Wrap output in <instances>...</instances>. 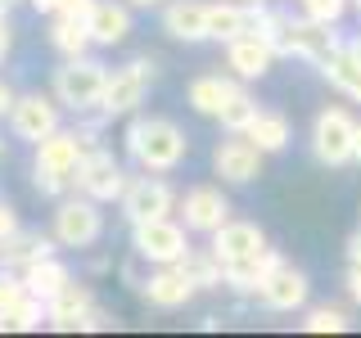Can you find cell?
Masks as SVG:
<instances>
[{"instance_id":"obj_12","label":"cell","mask_w":361,"mask_h":338,"mask_svg":"<svg viewBox=\"0 0 361 338\" xmlns=\"http://www.w3.org/2000/svg\"><path fill=\"white\" fill-rule=\"evenodd\" d=\"M262 167H267V154L244 131H226V140H217V149H212V172L226 185H253L262 176Z\"/></svg>"},{"instance_id":"obj_44","label":"cell","mask_w":361,"mask_h":338,"mask_svg":"<svg viewBox=\"0 0 361 338\" xmlns=\"http://www.w3.org/2000/svg\"><path fill=\"white\" fill-rule=\"evenodd\" d=\"M353 163H361V122H357V154H353Z\"/></svg>"},{"instance_id":"obj_4","label":"cell","mask_w":361,"mask_h":338,"mask_svg":"<svg viewBox=\"0 0 361 338\" xmlns=\"http://www.w3.org/2000/svg\"><path fill=\"white\" fill-rule=\"evenodd\" d=\"M271 45L280 50V59H307V63L321 68L343 41H338V32L330 23H316L307 14H285L280 27H276V37H271Z\"/></svg>"},{"instance_id":"obj_40","label":"cell","mask_w":361,"mask_h":338,"mask_svg":"<svg viewBox=\"0 0 361 338\" xmlns=\"http://www.w3.org/2000/svg\"><path fill=\"white\" fill-rule=\"evenodd\" d=\"M348 298L361 307V266H348Z\"/></svg>"},{"instance_id":"obj_16","label":"cell","mask_w":361,"mask_h":338,"mask_svg":"<svg viewBox=\"0 0 361 338\" xmlns=\"http://www.w3.org/2000/svg\"><path fill=\"white\" fill-rule=\"evenodd\" d=\"M276 45L267 37H257V32H244V37L226 41V68H231L240 82H262V77L276 68Z\"/></svg>"},{"instance_id":"obj_31","label":"cell","mask_w":361,"mask_h":338,"mask_svg":"<svg viewBox=\"0 0 361 338\" xmlns=\"http://www.w3.org/2000/svg\"><path fill=\"white\" fill-rule=\"evenodd\" d=\"M257 118V99L248 95V90L240 86L231 99H226V108L217 113V122H221V131H248V122Z\"/></svg>"},{"instance_id":"obj_37","label":"cell","mask_w":361,"mask_h":338,"mask_svg":"<svg viewBox=\"0 0 361 338\" xmlns=\"http://www.w3.org/2000/svg\"><path fill=\"white\" fill-rule=\"evenodd\" d=\"M95 0H59V14H73V18H90Z\"/></svg>"},{"instance_id":"obj_25","label":"cell","mask_w":361,"mask_h":338,"mask_svg":"<svg viewBox=\"0 0 361 338\" xmlns=\"http://www.w3.org/2000/svg\"><path fill=\"white\" fill-rule=\"evenodd\" d=\"M248 140L257 144L267 158L271 154H280V149H289V140H293V127H289V118L280 108H257V118L248 122Z\"/></svg>"},{"instance_id":"obj_30","label":"cell","mask_w":361,"mask_h":338,"mask_svg":"<svg viewBox=\"0 0 361 338\" xmlns=\"http://www.w3.org/2000/svg\"><path fill=\"white\" fill-rule=\"evenodd\" d=\"M5 325H9V334H37L41 325H50V311H45V302L37 293H27L14 311H5Z\"/></svg>"},{"instance_id":"obj_35","label":"cell","mask_w":361,"mask_h":338,"mask_svg":"<svg viewBox=\"0 0 361 338\" xmlns=\"http://www.w3.org/2000/svg\"><path fill=\"white\" fill-rule=\"evenodd\" d=\"M113 325H118V320H113L104 307H90L86 320H82V334H104V330H113Z\"/></svg>"},{"instance_id":"obj_42","label":"cell","mask_w":361,"mask_h":338,"mask_svg":"<svg viewBox=\"0 0 361 338\" xmlns=\"http://www.w3.org/2000/svg\"><path fill=\"white\" fill-rule=\"evenodd\" d=\"M348 262H353V266H361V230L353 234V239H348Z\"/></svg>"},{"instance_id":"obj_15","label":"cell","mask_w":361,"mask_h":338,"mask_svg":"<svg viewBox=\"0 0 361 338\" xmlns=\"http://www.w3.org/2000/svg\"><path fill=\"white\" fill-rule=\"evenodd\" d=\"M135 293H140V302H149L154 311H180L199 289L190 284V275L180 266H154L149 275L140 280V289H135Z\"/></svg>"},{"instance_id":"obj_6","label":"cell","mask_w":361,"mask_h":338,"mask_svg":"<svg viewBox=\"0 0 361 338\" xmlns=\"http://www.w3.org/2000/svg\"><path fill=\"white\" fill-rule=\"evenodd\" d=\"M357 154V118L343 104H330L312 122V158L321 167H348Z\"/></svg>"},{"instance_id":"obj_21","label":"cell","mask_w":361,"mask_h":338,"mask_svg":"<svg viewBox=\"0 0 361 338\" xmlns=\"http://www.w3.org/2000/svg\"><path fill=\"white\" fill-rule=\"evenodd\" d=\"M59 239L54 234H41V230H14L0 239V270H27L32 262L41 257H54Z\"/></svg>"},{"instance_id":"obj_11","label":"cell","mask_w":361,"mask_h":338,"mask_svg":"<svg viewBox=\"0 0 361 338\" xmlns=\"http://www.w3.org/2000/svg\"><path fill=\"white\" fill-rule=\"evenodd\" d=\"M127 185H131V176H127V167H122V158H113L104 144L90 149L82 158V167H77V176H73V189H82V194L95 199V203H118Z\"/></svg>"},{"instance_id":"obj_9","label":"cell","mask_w":361,"mask_h":338,"mask_svg":"<svg viewBox=\"0 0 361 338\" xmlns=\"http://www.w3.org/2000/svg\"><path fill=\"white\" fill-rule=\"evenodd\" d=\"M9 135L14 140H23V144H37L45 140V135H54L63 127V104L54 99V90L50 95H41V90H27V95H18L14 99V108H9Z\"/></svg>"},{"instance_id":"obj_24","label":"cell","mask_w":361,"mask_h":338,"mask_svg":"<svg viewBox=\"0 0 361 338\" xmlns=\"http://www.w3.org/2000/svg\"><path fill=\"white\" fill-rule=\"evenodd\" d=\"M45 41H50L54 54H63V59H77V54H90V27L86 18H73V14H50V32H45Z\"/></svg>"},{"instance_id":"obj_7","label":"cell","mask_w":361,"mask_h":338,"mask_svg":"<svg viewBox=\"0 0 361 338\" xmlns=\"http://www.w3.org/2000/svg\"><path fill=\"white\" fill-rule=\"evenodd\" d=\"M154 77H158V63L149 54H135L127 68H113L109 86H104V99H99V113H104V118H131V113L145 104Z\"/></svg>"},{"instance_id":"obj_39","label":"cell","mask_w":361,"mask_h":338,"mask_svg":"<svg viewBox=\"0 0 361 338\" xmlns=\"http://www.w3.org/2000/svg\"><path fill=\"white\" fill-rule=\"evenodd\" d=\"M14 99H18V90L0 77V118H9V108H14Z\"/></svg>"},{"instance_id":"obj_27","label":"cell","mask_w":361,"mask_h":338,"mask_svg":"<svg viewBox=\"0 0 361 338\" xmlns=\"http://www.w3.org/2000/svg\"><path fill=\"white\" fill-rule=\"evenodd\" d=\"M176 266L190 275L195 289H226V266H221V257L212 253V248H190Z\"/></svg>"},{"instance_id":"obj_36","label":"cell","mask_w":361,"mask_h":338,"mask_svg":"<svg viewBox=\"0 0 361 338\" xmlns=\"http://www.w3.org/2000/svg\"><path fill=\"white\" fill-rule=\"evenodd\" d=\"M14 230H23V221H18V208H14V203H5V199H0V239H5V234H14Z\"/></svg>"},{"instance_id":"obj_26","label":"cell","mask_w":361,"mask_h":338,"mask_svg":"<svg viewBox=\"0 0 361 338\" xmlns=\"http://www.w3.org/2000/svg\"><path fill=\"white\" fill-rule=\"evenodd\" d=\"M276 262H280L276 248H267V253H257V257H244V262H231V266H226V289H235V293H257Z\"/></svg>"},{"instance_id":"obj_13","label":"cell","mask_w":361,"mask_h":338,"mask_svg":"<svg viewBox=\"0 0 361 338\" xmlns=\"http://www.w3.org/2000/svg\"><path fill=\"white\" fill-rule=\"evenodd\" d=\"M180 221H185L190 234H217L226 221H231V199L221 194V185H190L176 203Z\"/></svg>"},{"instance_id":"obj_29","label":"cell","mask_w":361,"mask_h":338,"mask_svg":"<svg viewBox=\"0 0 361 338\" xmlns=\"http://www.w3.org/2000/svg\"><path fill=\"white\" fill-rule=\"evenodd\" d=\"M208 37L221 45L244 37V0H212L208 5Z\"/></svg>"},{"instance_id":"obj_17","label":"cell","mask_w":361,"mask_h":338,"mask_svg":"<svg viewBox=\"0 0 361 338\" xmlns=\"http://www.w3.org/2000/svg\"><path fill=\"white\" fill-rule=\"evenodd\" d=\"M212 253L221 257V266H231V262H244V257H257V253H267V230L257 221H226L217 234H212Z\"/></svg>"},{"instance_id":"obj_19","label":"cell","mask_w":361,"mask_h":338,"mask_svg":"<svg viewBox=\"0 0 361 338\" xmlns=\"http://www.w3.org/2000/svg\"><path fill=\"white\" fill-rule=\"evenodd\" d=\"M90 307H95V293H90V284L68 280V284L54 293L50 302H45V311H50V330H59V334H82V320H86Z\"/></svg>"},{"instance_id":"obj_33","label":"cell","mask_w":361,"mask_h":338,"mask_svg":"<svg viewBox=\"0 0 361 338\" xmlns=\"http://www.w3.org/2000/svg\"><path fill=\"white\" fill-rule=\"evenodd\" d=\"M298 9L316 23H330V27H338L343 23V14L353 9V0H298Z\"/></svg>"},{"instance_id":"obj_47","label":"cell","mask_w":361,"mask_h":338,"mask_svg":"<svg viewBox=\"0 0 361 338\" xmlns=\"http://www.w3.org/2000/svg\"><path fill=\"white\" fill-rule=\"evenodd\" d=\"M353 9H357V14H361V0H353Z\"/></svg>"},{"instance_id":"obj_10","label":"cell","mask_w":361,"mask_h":338,"mask_svg":"<svg viewBox=\"0 0 361 338\" xmlns=\"http://www.w3.org/2000/svg\"><path fill=\"white\" fill-rule=\"evenodd\" d=\"M176 189L163 180V172H145V176H131V185L122 189L118 208L127 225H140V221H158V217H172L176 212Z\"/></svg>"},{"instance_id":"obj_23","label":"cell","mask_w":361,"mask_h":338,"mask_svg":"<svg viewBox=\"0 0 361 338\" xmlns=\"http://www.w3.org/2000/svg\"><path fill=\"white\" fill-rule=\"evenodd\" d=\"M321 77L330 82L338 95L361 99V41H343L330 59L321 63Z\"/></svg>"},{"instance_id":"obj_2","label":"cell","mask_w":361,"mask_h":338,"mask_svg":"<svg viewBox=\"0 0 361 338\" xmlns=\"http://www.w3.org/2000/svg\"><path fill=\"white\" fill-rule=\"evenodd\" d=\"M86 154H90V144L77 135V127H59L54 135H45L37 144V154H32V189L45 199L73 194V176Z\"/></svg>"},{"instance_id":"obj_20","label":"cell","mask_w":361,"mask_h":338,"mask_svg":"<svg viewBox=\"0 0 361 338\" xmlns=\"http://www.w3.org/2000/svg\"><path fill=\"white\" fill-rule=\"evenodd\" d=\"M244 82L235 73H199L195 82L185 86V104L199 113V118H217V113L226 108V99L235 95Z\"/></svg>"},{"instance_id":"obj_34","label":"cell","mask_w":361,"mask_h":338,"mask_svg":"<svg viewBox=\"0 0 361 338\" xmlns=\"http://www.w3.org/2000/svg\"><path fill=\"white\" fill-rule=\"evenodd\" d=\"M23 298H27L23 270H0V315H5V311H14Z\"/></svg>"},{"instance_id":"obj_5","label":"cell","mask_w":361,"mask_h":338,"mask_svg":"<svg viewBox=\"0 0 361 338\" xmlns=\"http://www.w3.org/2000/svg\"><path fill=\"white\" fill-rule=\"evenodd\" d=\"M104 203L86 199L82 189H73V194L54 199V212H50V234L59 239V248H90L99 244V234H104Z\"/></svg>"},{"instance_id":"obj_3","label":"cell","mask_w":361,"mask_h":338,"mask_svg":"<svg viewBox=\"0 0 361 338\" xmlns=\"http://www.w3.org/2000/svg\"><path fill=\"white\" fill-rule=\"evenodd\" d=\"M104 86H109V68L90 54H77V59H63L50 77V90L54 99L63 104V113H99V99H104Z\"/></svg>"},{"instance_id":"obj_43","label":"cell","mask_w":361,"mask_h":338,"mask_svg":"<svg viewBox=\"0 0 361 338\" xmlns=\"http://www.w3.org/2000/svg\"><path fill=\"white\" fill-rule=\"evenodd\" d=\"M127 5H131V9H163L167 0H127Z\"/></svg>"},{"instance_id":"obj_22","label":"cell","mask_w":361,"mask_h":338,"mask_svg":"<svg viewBox=\"0 0 361 338\" xmlns=\"http://www.w3.org/2000/svg\"><path fill=\"white\" fill-rule=\"evenodd\" d=\"M86 27H90V41L99 50H113V45H122L131 37V5L127 0H95Z\"/></svg>"},{"instance_id":"obj_28","label":"cell","mask_w":361,"mask_h":338,"mask_svg":"<svg viewBox=\"0 0 361 338\" xmlns=\"http://www.w3.org/2000/svg\"><path fill=\"white\" fill-rule=\"evenodd\" d=\"M68 280H73V270H68L59 257H41V262H32L27 270H23V284H27V293H37L41 302H50Z\"/></svg>"},{"instance_id":"obj_18","label":"cell","mask_w":361,"mask_h":338,"mask_svg":"<svg viewBox=\"0 0 361 338\" xmlns=\"http://www.w3.org/2000/svg\"><path fill=\"white\" fill-rule=\"evenodd\" d=\"M208 5L212 0H167L163 5V32L172 41H185V45L212 41L208 37Z\"/></svg>"},{"instance_id":"obj_14","label":"cell","mask_w":361,"mask_h":338,"mask_svg":"<svg viewBox=\"0 0 361 338\" xmlns=\"http://www.w3.org/2000/svg\"><path fill=\"white\" fill-rule=\"evenodd\" d=\"M253 298L262 302L267 311H302V307H307V298H312V280L302 275L293 262H285V257H280Z\"/></svg>"},{"instance_id":"obj_8","label":"cell","mask_w":361,"mask_h":338,"mask_svg":"<svg viewBox=\"0 0 361 338\" xmlns=\"http://www.w3.org/2000/svg\"><path fill=\"white\" fill-rule=\"evenodd\" d=\"M131 253H135V262H149V266H176L180 257L190 253V230H185V221L158 217V221L131 225Z\"/></svg>"},{"instance_id":"obj_38","label":"cell","mask_w":361,"mask_h":338,"mask_svg":"<svg viewBox=\"0 0 361 338\" xmlns=\"http://www.w3.org/2000/svg\"><path fill=\"white\" fill-rule=\"evenodd\" d=\"M9 50H14V27H9V14H0V63L9 59Z\"/></svg>"},{"instance_id":"obj_1","label":"cell","mask_w":361,"mask_h":338,"mask_svg":"<svg viewBox=\"0 0 361 338\" xmlns=\"http://www.w3.org/2000/svg\"><path fill=\"white\" fill-rule=\"evenodd\" d=\"M122 144H127V158L140 172H163V176L176 172L190 154V135L172 118H131Z\"/></svg>"},{"instance_id":"obj_48","label":"cell","mask_w":361,"mask_h":338,"mask_svg":"<svg viewBox=\"0 0 361 338\" xmlns=\"http://www.w3.org/2000/svg\"><path fill=\"white\" fill-rule=\"evenodd\" d=\"M0 158H5V140H0Z\"/></svg>"},{"instance_id":"obj_45","label":"cell","mask_w":361,"mask_h":338,"mask_svg":"<svg viewBox=\"0 0 361 338\" xmlns=\"http://www.w3.org/2000/svg\"><path fill=\"white\" fill-rule=\"evenodd\" d=\"M0 14H9V0H0Z\"/></svg>"},{"instance_id":"obj_49","label":"cell","mask_w":361,"mask_h":338,"mask_svg":"<svg viewBox=\"0 0 361 338\" xmlns=\"http://www.w3.org/2000/svg\"><path fill=\"white\" fill-rule=\"evenodd\" d=\"M9 5H18V0H9Z\"/></svg>"},{"instance_id":"obj_46","label":"cell","mask_w":361,"mask_h":338,"mask_svg":"<svg viewBox=\"0 0 361 338\" xmlns=\"http://www.w3.org/2000/svg\"><path fill=\"white\" fill-rule=\"evenodd\" d=\"M244 5H267V0H244Z\"/></svg>"},{"instance_id":"obj_41","label":"cell","mask_w":361,"mask_h":338,"mask_svg":"<svg viewBox=\"0 0 361 338\" xmlns=\"http://www.w3.org/2000/svg\"><path fill=\"white\" fill-rule=\"evenodd\" d=\"M27 5L37 9V14H45V18H50V14H59V0H27Z\"/></svg>"},{"instance_id":"obj_32","label":"cell","mask_w":361,"mask_h":338,"mask_svg":"<svg viewBox=\"0 0 361 338\" xmlns=\"http://www.w3.org/2000/svg\"><path fill=\"white\" fill-rule=\"evenodd\" d=\"M302 330L307 334H348L353 320H348L343 307H312L307 315H302Z\"/></svg>"}]
</instances>
